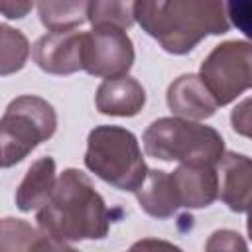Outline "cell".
Segmentation results:
<instances>
[{
  "label": "cell",
  "mask_w": 252,
  "mask_h": 252,
  "mask_svg": "<svg viewBox=\"0 0 252 252\" xmlns=\"http://www.w3.org/2000/svg\"><path fill=\"white\" fill-rule=\"evenodd\" d=\"M37 226L51 238L71 246L81 240H100L108 234L110 213L93 181L79 169H65L53 193L35 215Z\"/></svg>",
  "instance_id": "6da1fadb"
},
{
  "label": "cell",
  "mask_w": 252,
  "mask_h": 252,
  "mask_svg": "<svg viewBox=\"0 0 252 252\" xmlns=\"http://www.w3.org/2000/svg\"><path fill=\"white\" fill-rule=\"evenodd\" d=\"M136 22L167 53L185 55L230 22L224 0H136Z\"/></svg>",
  "instance_id": "7a4b0ae2"
},
{
  "label": "cell",
  "mask_w": 252,
  "mask_h": 252,
  "mask_svg": "<svg viewBox=\"0 0 252 252\" xmlns=\"http://www.w3.org/2000/svg\"><path fill=\"white\" fill-rule=\"evenodd\" d=\"M142 142L146 154L161 161L219 165L224 156V140L215 128L183 116L154 120Z\"/></svg>",
  "instance_id": "3957f363"
},
{
  "label": "cell",
  "mask_w": 252,
  "mask_h": 252,
  "mask_svg": "<svg viewBox=\"0 0 252 252\" xmlns=\"http://www.w3.org/2000/svg\"><path fill=\"white\" fill-rule=\"evenodd\" d=\"M85 165L120 191L136 193L148 175L138 138L122 126H96L87 138Z\"/></svg>",
  "instance_id": "277c9868"
},
{
  "label": "cell",
  "mask_w": 252,
  "mask_h": 252,
  "mask_svg": "<svg viewBox=\"0 0 252 252\" xmlns=\"http://www.w3.org/2000/svg\"><path fill=\"white\" fill-rule=\"evenodd\" d=\"M57 130V114L53 106L35 94L14 98L0 120L2 167H12L32 154L41 142L49 140Z\"/></svg>",
  "instance_id": "5b68a950"
},
{
  "label": "cell",
  "mask_w": 252,
  "mask_h": 252,
  "mask_svg": "<svg viewBox=\"0 0 252 252\" xmlns=\"http://www.w3.org/2000/svg\"><path fill=\"white\" fill-rule=\"evenodd\" d=\"M201 79L213 93L219 106L236 100L252 89V41H224L201 63Z\"/></svg>",
  "instance_id": "8992f818"
},
{
  "label": "cell",
  "mask_w": 252,
  "mask_h": 252,
  "mask_svg": "<svg viewBox=\"0 0 252 252\" xmlns=\"http://www.w3.org/2000/svg\"><path fill=\"white\" fill-rule=\"evenodd\" d=\"M134 43L126 30L102 26L85 33L83 71L93 77L116 79L128 75L134 65Z\"/></svg>",
  "instance_id": "52a82bcc"
},
{
  "label": "cell",
  "mask_w": 252,
  "mask_h": 252,
  "mask_svg": "<svg viewBox=\"0 0 252 252\" xmlns=\"http://www.w3.org/2000/svg\"><path fill=\"white\" fill-rule=\"evenodd\" d=\"M35 65L49 75H71L83 71L85 33L79 32H49L33 43Z\"/></svg>",
  "instance_id": "ba28073f"
},
{
  "label": "cell",
  "mask_w": 252,
  "mask_h": 252,
  "mask_svg": "<svg viewBox=\"0 0 252 252\" xmlns=\"http://www.w3.org/2000/svg\"><path fill=\"white\" fill-rule=\"evenodd\" d=\"M179 205L183 209H203L219 199V173L209 163H181L171 171Z\"/></svg>",
  "instance_id": "9c48e42d"
},
{
  "label": "cell",
  "mask_w": 252,
  "mask_h": 252,
  "mask_svg": "<svg viewBox=\"0 0 252 252\" xmlns=\"http://www.w3.org/2000/svg\"><path fill=\"white\" fill-rule=\"evenodd\" d=\"M219 197L232 213H244L252 205V158L224 152L219 163Z\"/></svg>",
  "instance_id": "30bf717a"
},
{
  "label": "cell",
  "mask_w": 252,
  "mask_h": 252,
  "mask_svg": "<svg viewBox=\"0 0 252 252\" xmlns=\"http://www.w3.org/2000/svg\"><path fill=\"white\" fill-rule=\"evenodd\" d=\"M167 106L173 114L189 118V120H205L211 118L219 102L213 93L201 79V75H181L167 89Z\"/></svg>",
  "instance_id": "8fae6325"
},
{
  "label": "cell",
  "mask_w": 252,
  "mask_h": 252,
  "mask_svg": "<svg viewBox=\"0 0 252 252\" xmlns=\"http://www.w3.org/2000/svg\"><path fill=\"white\" fill-rule=\"evenodd\" d=\"M94 104L100 114L108 116H136L146 104V91L134 77L104 79L94 94Z\"/></svg>",
  "instance_id": "7c38bea8"
},
{
  "label": "cell",
  "mask_w": 252,
  "mask_h": 252,
  "mask_svg": "<svg viewBox=\"0 0 252 252\" xmlns=\"http://www.w3.org/2000/svg\"><path fill=\"white\" fill-rule=\"evenodd\" d=\"M55 183H57L55 159L49 156L35 159L16 189V207L22 213L37 211L39 207L45 205V201L53 193Z\"/></svg>",
  "instance_id": "4fadbf2b"
},
{
  "label": "cell",
  "mask_w": 252,
  "mask_h": 252,
  "mask_svg": "<svg viewBox=\"0 0 252 252\" xmlns=\"http://www.w3.org/2000/svg\"><path fill=\"white\" fill-rule=\"evenodd\" d=\"M140 207L156 219H169L181 209L171 173L163 169H148L144 183L136 191Z\"/></svg>",
  "instance_id": "5bb4252c"
},
{
  "label": "cell",
  "mask_w": 252,
  "mask_h": 252,
  "mask_svg": "<svg viewBox=\"0 0 252 252\" xmlns=\"http://www.w3.org/2000/svg\"><path fill=\"white\" fill-rule=\"evenodd\" d=\"M2 250H67L71 246L51 238L41 228H33L22 219H2Z\"/></svg>",
  "instance_id": "9a60e30c"
},
{
  "label": "cell",
  "mask_w": 252,
  "mask_h": 252,
  "mask_svg": "<svg viewBox=\"0 0 252 252\" xmlns=\"http://www.w3.org/2000/svg\"><path fill=\"white\" fill-rule=\"evenodd\" d=\"M91 0H37V14L49 32H69L89 20Z\"/></svg>",
  "instance_id": "2e32d148"
},
{
  "label": "cell",
  "mask_w": 252,
  "mask_h": 252,
  "mask_svg": "<svg viewBox=\"0 0 252 252\" xmlns=\"http://www.w3.org/2000/svg\"><path fill=\"white\" fill-rule=\"evenodd\" d=\"M89 22L93 28L112 26L128 30L136 22V0H91Z\"/></svg>",
  "instance_id": "e0dca14e"
},
{
  "label": "cell",
  "mask_w": 252,
  "mask_h": 252,
  "mask_svg": "<svg viewBox=\"0 0 252 252\" xmlns=\"http://www.w3.org/2000/svg\"><path fill=\"white\" fill-rule=\"evenodd\" d=\"M0 75L8 77L12 73H18L24 69L28 55H30V43L26 35L20 30H14L6 24L0 26Z\"/></svg>",
  "instance_id": "ac0fdd59"
},
{
  "label": "cell",
  "mask_w": 252,
  "mask_h": 252,
  "mask_svg": "<svg viewBox=\"0 0 252 252\" xmlns=\"http://www.w3.org/2000/svg\"><path fill=\"white\" fill-rule=\"evenodd\" d=\"M230 24L252 41V0H224Z\"/></svg>",
  "instance_id": "d6986e66"
},
{
  "label": "cell",
  "mask_w": 252,
  "mask_h": 252,
  "mask_svg": "<svg viewBox=\"0 0 252 252\" xmlns=\"http://www.w3.org/2000/svg\"><path fill=\"white\" fill-rule=\"evenodd\" d=\"M230 124L232 130L240 136H246L252 140V96L240 100L232 112H230Z\"/></svg>",
  "instance_id": "ffe728a7"
},
{
  "label": "cell",
  "mask_w": 252,
  "mask_h": 252,
  "mask_svg": "<svg viewBox=\"0 0 252 252\" xmlns=\"http://www.w3.org/2000/svg\"><path fill=\"white\" fill-rule=\"evenodd\" d=\"M207 250H246V242L242 240V236L234 230H217L211 234L209 242L205 244Z\"/></svg>",
  "instance_id": "44dd1931"
},
{
  "label": "cell",
  "mask_w": 252,
  "mask_h": 252,
  "mask_svg": "<svg viewBox=\"0 0 252 252\" xmlns=\"http://www.w3.org/2000/svg\"><path fill=\"white\" fill-rule=\"evenodd\" d=\"M33 2L35 0H0V12L8 20H20L32 12Z\"/></svg>",
  "instance_id": "7402d4cb"
},
{
  "label": "cell",
  "mask_w": 252,
  "mask_h": 252,
  "mask_svg": "<svg viewBox=\"0 0 252 252\" xmlns=\"http://www.w3.org/2000/svg\"><path fill=\"white\" fill-rule=\"evenodd\" d=\"M248 220H246V230H248V236H250V240H252V205L248 207Z\"/></svg>",
  "instance_id": "603a6c76"
}]
</instances>
